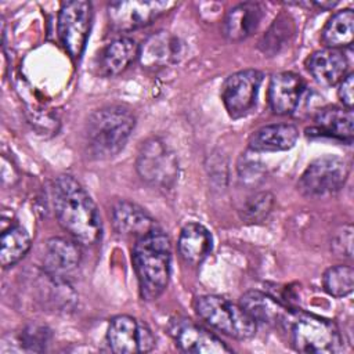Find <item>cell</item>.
Masks as SVG:
<instances>
[{
  "label": "cell",
  "instance_id": "d4e9b609",
  "mask_svg": "<svg viewBox=\"0 0 354 354\" xmlns=\"http://www.w3.org/2000/svg\"><path fill=\"white\" fill-rule=\"evenodd\" d=\"M30 248V236L21 225H11L1 234L0 263L4 268L18 263Z\"/></svg>",
  "mask_w": 354,
  "mask_h": 354
},
{
  "label": "cell",
  "instance_id": "30bf717a",
  "mask_svg": "<svg viewBox=\"0 0 354 354\" xmlns=\"http://www.w3.org/2000/svg\"><path fill=\"white\" fill-rule=\"evenodd\" d=\"M106 342L118 354L147 353L155 346V336L148 325L131 315H116L109 321Z\"/></svg>",
  "mask_w": 354,
  "mask_h": 354
},
{
  "label": "cell",
  "instance_id": "4316f807",
  "mask_svg": "<svg viewBox=\"0 0 354 354\" xmlns=\"http://www.w3.org/2000/svg\"><path fill=\"white\" fill-rule=\"evenodd\" d=\"M325 290L333 297H344L353 292L354 270L350 266H335L325 271L322 277Z\"/></svg>",
  "mask_w": 354,
  "mask_h": 354
},
{
  "label": "cell",
  "instance_id": "5b68a950",
  "mask_svg": "<svg viewBox=\"0 0 354 354\" xmlns=\"http://www.w3.org/2000/svg\"><path fill=\"white\" fill-rule=\"evenodd\" d=\"M194 308L198 317L207 325L234 339L245 340L256 332V322L246 311L221 296H199L194 303Z\"/></svg>",
  "mask_w": 354,
  "mask_h": 354
},
{
  "label": "cell",
  "instance_id": "6da1fadb",
  "mask_svg": "<svg viewBox=\"0 0 354 354\" xmlns=\"http://www.w3.org/2000/svg\"><path fill=\"white\" fill-rule=\"evenodd\" d=\"M51 201L59 225L80 245H95L102 235L100 212L91 196L72 176H58L51 185Z\"/></svg>",
  "mask_w": 354,
  "mask_h": 354
},
{
  "label": "cell",
  "instance_id": "d6986e66",
  "mask_svg": "<svg viewBox=\"0 0 354 354\" xmlns=\"http://www.w3.org/2000/svg\"><path fill=\"white\" fill-rule=\"evenodd\" d=\"M307 131H315L313 134L351 142L354 136L353 111L339 106L322 108L314 118V127Z\"/></svg>",
  "mask_w": 354,
  "mask_h": 354
},
{
  "label": "cell",
  "instance_id": "9c48e42d",
  "mask_svg": "<svg viewBox=\"0 0 354 354\" xmlns=\"http://www.w3.org/2000/svg\"><path fill=\"white\" fill-rule=\"evenodd\" d=\"M176 6L169 0H120L108 6V19L118 32H130L149 25Z\"/></svg>",
  "mask_w": 354,
  "mask_h": 354
},
{
  "label": "cell",
  "instance_id": "5bb4252c",
  "mask_svg": "<svg viewBox=\"0 0 354 354\" xmlns=\"http://www.w3.org/2000/svg\"><path fill=\"white\" fill-rule=\"evenodd\" d=\"M80 249L76 242L55 236L48 239L43 260L44 274L58 281H68V277L80 264Z\"/></svg>",
  "mask_w": 354,
  "mask_h": 354
},
{
  "label": "cell",
  "instance_id": "3957f363",
  "mask_svg": "<svg viewBox=\"0 0 354 354\" xmlns=\"http://www.w3.org/2000/svg\"><path fill=\"white\" fill-rule=\"evenodd\" d=\"M134 126L136 118L124 106L111 105L94 111L86 126L90 152L97 158L115 156L127 142Z\"/></svg>",
  "mask_w": 354,
  "mask_h": 354
},
{
  "label": "cell",
  "instance_id": "4dcf8cb0",
  "mask_svg": "<svg viewBox=\"0 0 354 354\" xmlns=\"http://www.w3.org/2000/svg\"><path fill=\"white\" fill-rule=\"evenodd\" d=\"M339 90H337V94H339V98L340 101L343 102V105L346 108H353V104H354V100H353V88H354V76L353 73H348L347 76H344L340 82H339Z\"/></svg>",
  "mask_w": 354,
  "mask_h": 354
},
{
  "label": "cell",
  "instance_id": "cb8c5ba5",
  "mask_svg": "<svg viewBox=\"0 0 354 354\" xmlns=\"http://www.w3.org/2000/svg\"><path fill=\"white\" fill-rule=\"evenodd\" d=\"M322 41L329 48H342L353 43L354 37V12L350 8L340 10L333 14L325 24L322 33Z\"/></svg>",
  "mask_w": 354,
  "mask_h": 354
},
{
  "label": "cell",
  "instance_id": "ac0fdd59",
  "mask_svg": "<svg viewBox=\"0 0 354 354\" xmlns=\"http://www.w3.org/2000/svg\"><path fill=\"white\" fill-rule=\"evenodd\" d=\"M140 46L131 37H118L109 41L97 57V68L101 76H116L138 58Z\"/></svg>",
  "mask_w": 354,
  "mask_h": 354
},
{
  "label": "cell",
  "instance_id": "f546056e",
  "mask_svg": "<svg viewBox=\"0 0 354 354\" xmlns=\"http://www.w3.org/2000/svg\"><path fill=\"white\" fill-rule=\"evenodd\" d=\"M332 249L336 254L351 259L353 256V227L343 225L340 227L332 241Z\"/></svg>",
  "mask_w": 354,
  "mask_h": 354
},
{
  "label": "cell",
  "instance_id": "52a82bcc",
  "mask_svg": "<svg viewBox=\"0 0 354 354\" xmlns=\"http://www.w3.org/2000/svg\"><path fill=\"white\" fill-rule=\"evenodd\" d=\"M136 166L144 181L160 188L171 187L178 176V160L176 153L165 141L156 137L142 142Z\"/></svg>",
  "mask_w": 354,
  "mask_h": 354
},
{
  "label": "cell",
  "instance_id": "1f68e13d",
  "mask_svg": "<svg viewBox=\"0 0 354 354\" xmlns=\"http://www.w3.org/2000/svg\"><path fill=\"white\" fill-rule=\"evenodd\" d=\"M314 4L322 10H329V8H333L337 4V1H328V3L326 1H315Z\"/></svg>",
  "mask_w": 354,
  "mask_h": 354
},
{
  "label": "cell",
  "instance_id": "ffe728a7",
  "mask_svg": "<svg viewBox=\"0 0 354 354\" xmlns=\"http://www.w3.org/2000/svg\"><path fill=\"white\" fill-rule=\"evenodd\" d=\"M263 7L259 3L248 1L232 7L224 19V35L228 40L241 41L252 36L263 19Z\"/></svg>",
  "mask_w": 354,
  "mask_h": 354
},
{
  "label": "cell",
  "instance_id": "f1b7e54d",
  "mask_svg": "<svg viewBox=\"0 0 354 354\" xmlns=\"http://www.w3.org/2000/svg\"><path fill=\"white\" fill-rule=\"evenodd\" d=\"M51 330L46 325L30 324L21 332V344L29 351H43L48 344Z\"/></svg>",
  "mask_w": 354,
  "mask_h": 354
},
{
  "label": "cell",
  "instance_id": "ba28073f",
  "mask_svg": "<svg viewBox=\"0 0 354 354\" xmlns=\"http://www.w3.org/2000/svg\"><path fill=\"white\" fill-rule=\"evenodd\" d=\"M93 8L90 1L73 0L62 3L58 12V37L66 53L80 58L90 32Z\"/></svg>",
  "mask_w": 354,
  "mask_h": 354
},
{
  "label": "cell",
  "instance_id": "2e32d148",
  "mask_svg": "<svg viewBox=\"0 0 354 354\" xmlns=\"http://www.w3.org/2000/svg\"><path fill=\"white\" fill-rule=\"evenodd\" d=\"M348 61L339 48H321L307 59V69L313 79L325 87L339 83L347 72Z\"/></svg>",
  "mask_w": 354,
  "mask_h": 354
},
{
  "label": "cell",
  "instance_id": "277c9868",
  "mask_svg": "<svg viewBox=\"0 0 354 354\" xmlns=\"http://www.w3.org/2000/svg\"><path fill=\"white\" fill-rule=\"evenodd\" d=\"M281 326L288 330L295 350L307 354H332L343 347L339 328L318 315L289 310Z\"/></svg>",
  "mask_w": 354,
  "mask_h": 354
},
{
  "label": "cell",
  "instance_id": "8992f818",
  "mask_svg": "<svg viewBox=\"0 0 354 354\" xmlns=\"http://www.w3.org/2000/svg\"><path fill=\"white\" fill-rule=\"evenodd\" d=\"M348 163L336 155H325L313 160L301 174L297 189L310 198H324L339 192L347 177Z\"/></svg>",
  "mask_w": 354,
  "mask_h": 354
},
{
  "label": "cell",
  "instance_id": "484cf974",
  "mask_svg": "<svg viewBox=\"0 0 354 354\" xmlns=\"http://www.w3.org/2000/svg\"><path fill=\"white\" fill-rule=\"evenodd\" d=\"M293 33V21L289 15L281 14L270 26V29L261 37L259 47L267 55L277 54L282 47H285Z\"/></svg>",
  "mask_w": 354,
  "mask_h": 354
},
{
  "label": "cell",
  "instance_id": "44dd1931",
  "mask_svg": "<svg viewBox=\"0 0 354 354\" xmlns=\"http://www.w3.org/2000/svg\"><path fill=\"white\" fill-rule=\"evenodd\" d=\"M299 138V130L289 123L263 126L249 137V148L254 152H275L290 149Z\"/></svg>",
  "mask_w": 354,
  "mask_h": 354
},
{
  "label": "cell",
  "instance_id": "4fadbf2b",
  "mask_svg": "<svg viewBox=\"0 0 354 354\" xmlns=\"http://www.w3.org/2000/svg\"><path fill=\"white\" fill-rule=\"evenodd\" d=\"M181 54V40L170 32L159 30L142 41L138 51V59L142 68L159 69L178 61Z\"/></svg>",
  "mask_w": 354,
  "mask_h": 354
},
{
  "label": "cell",
  "instance_id": "8fae6325",
  "mask_svg": "<svg viewBox=\"0 0 354 354\" xmlns=\"http://www.w3.org/2000/svg\"><path fill=\"white\" fill-rule=\"evenodd\" d=\"M261 82L263 73L257 69L239 71L224 80L221 100L231 118H242L254 106Z\"/></svg>",
  "mask_w": 354,
  "mask_h": 354
},
{
  "label": "cell",
  "instance_id": "7a4b0ae2",
  "mask_svg": "<svg viewBox=\"0 0 354 354\" xmlns=\"http://www.w3.org/2000/svg\"><path fill=\"white\" fill-rule=\"evenodd\" d=\"M131 259L141 296L145 300L158 299L166 289L170 277L169 238L156 228L136 239Z\"/></svg>",
  "mask_w": 354,
  "mask_h": 354
},
{
  "label": "cell",
  "instance_id": "83f0119b",
  "mask_svg": "<svg viewBox=\"0 0 354 354\" xmlns=\"http://www.w3.org/2000/svg\"><path fill=\"white\" fill-rule=\"evenodd\" d=\"M274 206V196L268 191L252 195L241 209V218L248 224L264 221Z\"/></svg>",
  "mask_w": 354,
  "mask_h": 354
},
{
  "label": "cell",
  "instance_id": "e0dca14e",
  "mask_svg": "<svg viewBox=\"0 0 354 354\" xmlns=\"http://www.w3.org/2000/svg\"><path fill=\"white\" fill-rule=\"evenodd\" d=\"M112 224L118 234L133 236L136 239L158 228L156 221L145 212V209L129 201H119L113 205Z\"/></svg>",
  "mask_w": 354,
  "mask_h": 354
},
{
  "label": "cell",
  "instance_id": "7402d4cb",
  "mask_svg": "<svg viewBox=\"0 0 354 354\" xmlns=\"http://www.w3.org/2000/svg\"><path fill=\"white\" fill-rule=\"evenodd\" d=\"M239 306L254 321L267 325H281L289 310L275 297L260 290H249L241 296Z\"/></svg>",
  "mask_w": 354,
  "mask_h": 354
},
{
  "label": "cell",
  "instance_id": "9a60e30c",
  "mask_svg": "<svg viewBox=\"0 0 354 354\" xmlns=\"http://www.w3.org/2000/svg\"><path fill=\"white\" fill-rule=\"evenodd\" d=\"M303 79L293 72H279L272 75L268 86V102L274 113H292L304 93Z\"/></svg>",
  "mask_w": 354,
  "mask_h": 354
},
{
  "label": "cell",
  "instance_id": "7c38bea8",
  "mask_svg": "<svg viewBox=\"0 0 354 354\" xmlns=\"http://www.w3.org/2000/svg\"><path fill=\"white\" fill-rule=\"evenodd\" d=\"M169 333L176 346L191 354H225L232 350L206 328L187 318H174L170 321Z\"/></svg>",
  "mask_w": 354,
  "mask_h": 354
},
{
  "label": "cell",
  "instance_id": "603a6c76",
  "mask_svg": "<svg viewBox=\"0 0 354 354\" xmlns=\"http://www.w3.org/2000/svg\"><path fill=\"white\" fill-rule=\"evenodd\" d=\"M212 246V234L205 225L188 223L183 227L178 238V252L187 263L192 266L202 263L210 254Z\"/></svg>",
  "mask_w": 354,
  "mask_h": 354
}]
</instances>
